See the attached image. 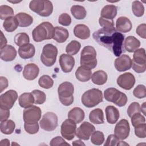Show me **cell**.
I'll list each match as a JSON object with an SVG mask.
<instances>
[{
    "mask_svg": "<svg viewBox=\"0 0 146 146\" xmlns=\"http://www.w3.org/2000/svg\"><path fill=\"white\" fill-rule=\"evenodd\" d=\"M80 65L94 68L97 65L96 52L94 47L91 46H85L80 53Z\"/></svg>",
    "mask_w": 146,
    "mask_h": 146,
    "instance_id": "6",
    "label": "cell"
},
{
    "mask_svg": "<svg viewBox=\"0 0 146 146\" xmlns=\"http://www.w3.org/2000/svg\"><path fill=\"white\" fill-rule=\"evenodd\" d=\"M140 106L137 102H132L127 108V114L129 117L136 113H140Z\"/></svg>",
    "mask_w": 146,
    "mask_h": 146,
    "instance_id": "47",
    "label": "cell"
},
{
    "mask_svg": "<svg viewBox=\"0 0 146 146\" xmlns=\"http://www.w3.org/2000/svg\"><path fill=\"white\" fill-rule=\"evenodd\" d=\"M35 53V48L34 46L31 43H28L18 48V54L19 56L23 59H27L31 58Z\"/></svg>",
    "mask_w": 146,
    "mask_h": 146,
    "instance_id": "23",
    "label": "cell"
},
{
    "mask_svg": "<svg viewBox=\"0 0 146 146\" xmlns=\"http://www.w3.org/2000/svg\"><path fill=\"white\" fill-rule=\"evenodd\" d=\"M132 25L131 21L125 17H119L116 22V30L120 33H126L132 29Z\"/></svg>",
    "mask_w": 146,
    "mask_h": 146,
    "instance_id": "21",
    "label": "cell"
},
{
    "mask_svg": "<svg viewBox=\"0 0 146 146\" xmlns=\"http://www.w3.org/2000/svg\"><path fill=\"white\" fill-rule=\"evenodd\" d=\"M104 97L107 101L112 102L119 107L124 106L127 102V95L113 87L108 88L104 91Z\"/></svg>",
    "mask_w": 146,
    "mask_h": 146,
    "instance_id": "7",
    "label": "cell"
},
{
    "mask_svg": "<svg viewBox=\"0 0 146 146\" xmlns=\"http://www.w3.org/2000/svg\"><path fill=\"white\" fill-rule=\"evenodd\" d=\"M81 48V44L77 40L71 41L66 47V52L70 55H76Z\"/></svg>",
    "mask_w": 146,
    "mask_h": 146,
    "instance_id": "37",
    "label": "cell"
},
{
    "mask_svg": "<svg viewBox=\"0 0 146 146\" xmlns=\"http://www.w3.org/2000/svg\"><path fill=\"white\" fill-rule=\"evenodd\" d=\"M92 36L98 44L107 48L116 56L119 57L125 52L123 46L124 35L116 29H100L93 33Z\"/></svg>",
    "mask_w": 146,
    "mask_h": 146,
    "instance_id": "1",
    "label": "cell"
},
{
    "mask_svg": "<svg viewBox=\"0 0 146 146\" xmlns=\"http://www.w3.org/2000/svg\"><path fill=\"white\" fill-rule=\"evenodd\" d=\"M84 112L79 107L72 108L68 113V118L72 120L76 124L81 123L84 119Z\"/></svg>",
    "mask_w": 146,
    "mask_h": 146,
    "instance_id": "28",
    "label": "cell"
},
{
    "mask_svg": "<svg viewBox=\"0 0 146 146\" xmlns=\"http://www.w3.org/2000/svg\"><path fill=\"white\" fill-rule=\"evenodd\" d=\"M129 124L126 119H121L116 123L114 129V135L119 140H124L129 135Z\"/></svg>",
    "mask_w": 146,
    "mask_h": 146,
    "instance_id": "14",
    "label": "cell"
},
{
    "mask_svg": "<svg viewBox=\"0 0 146 146\" xmlns=\"http://www.w3.org/2000/svg\"><path fill=\"white\" fill-rule=\"evenodd\" d=\"M135 134L139 138H145L146 137V124L143 123L135 127Z\"/></svg>",
    "mask_w": 146,
    "mask_h": 146,
    "instance_id": "46",
    "label": "cell"
},
{
    "mask_svg": "<svg viewBox=\"0 0 146 146\" xmlns=\"http://www.w3.org/2000/svg\"><path fill=\"white\" fill-rule=\"evenodd\" d=\"M91 141L92 144L96 145H102L104 141L103 133L100 131H95L91 135Z\"/></svg>",
    "mask_w": 146,
    "mask_h": 146,
    "instance_id": "41",
    "label": "cell"
},
{
    "mask_svg": "<svg viewBox=\"0 0 146 146\" xmlns=\"http://www.w3.org/2000/svg\"><path fill=\"white\" fill-rule=\"evenodd\" d=\"M74 87L69 82H64L61 83L58 88L59 99L62 104L69 106L74 102Z\"/></svg>",
    "mask_w": 146,
    "mask_h": 146,
    "instance_id": "3",
    "label": "cell"
},
{
    "mask_svg": "<svg viewBox=\"0 0 146 146\" xmlns=\"http://www.w3.org/2000/svg\"><path fill=\"white\" fill-rule=\"evenodd\" d=\"M129 145V144H127V143H124V142H123V141H119V144H118V145Z\"/></svg>",
    "mask_w": 146,
    "mask_h": 146,
    "instance_id": "60",
    "label": "cell"
},
{
    "mask_svg": "<svg viewBox=\"0 0 146 146\" xmlns=\"http://www.w3.org/2000/svg\"><path fill=\"white\" fill-rule=\"evenodd\" d=\"M99 23L103 29L107 30H112L115 29L113 19H108L100 17L99 19Z\"/></svg>",
    "mask_w": 146,
    "mask_h": 146,
    "instance_id": "45",
    "label": "cell"
},
{
    "mask_svg": "<svg viewBox=\"0 0 146 146\" xmlns=\"http://www.w3.org/2000/svg\"><path fill=\"white\" fill-rule=\"evenodd\" d=\"M18 26V22L15 17H9L6 18L3 23L4 29L9 33H11L15 31Z\"/></svg>",
    "mask_w": 146,
    "mask_h": 146,
    "instance_id": "34",
    "label": "cell"
},
{
    "mask_svg": "<svg viewBox=\"0 0 146 146\" xmlns=\"http://www.w3.org/2000/svg\"><path fill=\"white\" fill-rule=\"evenodd\" d=\"M145 104H146L145 102L143 103V104L141 105V107H140V111L143 113V114L144 115H146L145 114V110H146V108H145Z\"/></svg>",
    "mask_w": 146,
    "mask_h": 146,
    "instance_id": "59",
    "label": "cell"
},
{
    "mask_svg": "<svg viewBox=\"0 0 146 146\" xmlns=\"http://www.w3.org/2000/svg\"><path fill=\"white\" fill-rule=\"evenodd\" d=\"M15 128V124L12 120H6L1 121V132L5 135L11 134Z\"/></svg>",
    "mask_w": 146,
    "mask_h": 146,
    "instance_id": "35",
    "label": "cell"
},
{
    "mask_svg": "<svg viewBox=\"0 0 146 146\" xmlns=\"http://www.w3.org/2000/svg\"><path fill=\"white\" fill-rule=\"evenodd\" d=\"M50 145L51 146L56 145H70V144L67 143L62 137L56 136L51 140Z\"/></svg>",
    "mask_w": 146,
    "mask_h": 146,
    "instance_id": "51",
    "label": "cell"
},
{
    "mask_svg": "<svg viewBox=\"0 0 146 146\" xmlns=\"http://www.w3.org/2000/svg\"><path fill=\"white\" fill-rule=\"evenodd\" d=\"M131 118L132 124L134 127L139 124L145 123V117L143 116L140 113H135L131 116Z\"/></svg>",
    "mask_w": 146,
    "mask_h": 146,
    "instance_id": "49",
    "label": "cell"
},
{
    "mask_svg": "<svg viewBox=\"0 0 146 146\" xmlns=\"http://www.w3.org/2000/svg\"><path fill=\"white\" fill-rule=\"evenodd\" d=\"M0 145H1V146H4V145L9 146V145H10L9 140H8L7 139H5L2 140L0 142Z\"/></svg>",
    "mask_w": 146,
    "mask_h": 146,
    "instance_id": "57",
    "label": "cell"
},
{
    "mask_svg": "<svg viewBox=\"0 0 146 146\" xmlns=\"http://www.w3.org/2000/svg\"><path fill=\"white\" fill-rule=\"evenodd\" d=\"M18 22L19 26L26 27L31 25L33 22V18L26 13H19L15 16Z\"/></svg>",
    "mask_w": 146,
    "mask_h": 146,
    "instance_id": "32",
    "label": "cell"
},
{
    "mask_svg": "<svg viewBox=\"0 0 146 146\" xmlns=\"http://www.w3.org/2000/svg\"><path fill=\"white\" fill-rule=\"evenodd\" d=\"M0 113L1 121L6 120L10 116V110L7 109L0 108Z\"/></svg>",
    "mask_w": 146,
    "mask_h": 146,
    "instance_id": "54",
    "label": "cell"
},
{
    "mask_svg": "<svg viewBox=\"0 0 146 146\" xmlns=\"http://www.w3.org/2000/svg\"><path fill=\"white\" fill-rule=\"evenodd\" d=\"M105 111L107 122L111 124L116 123L120 116L117 108L113 106H108L106 108Z\"/></svg>",
    "mask_w": 146,
    "mask_h": 146,
    "instance_id": "24",
    "label": "cell"
},
{
    "mask_svg": "<svg viewBox=\"0 0 146 146\" xmlns=\"http://www.w3.org/2000/svg\"><path fill=\"white\" fill-rule=\"evenodd\" d=\"M68 37L69 33L66 29L60 26L54 27V34L52 39L58 43L64 42Z\"/></svg>",
    "mask_w": 146,
    "mask_h": 146,
    "instance_id": "27",
    "label": "cell"
},
{
    "mask_svg": "<svg viewBox=\"0 0 146 146\" xmlns=\"http://www.w3.org/2000/svg\"><path fill=\"white\" fill-rule=\"evenodd\" d=\"M38 84L41 87L44 89H49L53 86L54 80L49 75H43L39 78Z\"/></svg>",
    "mask_w": 146,
    "mask_h": 146,
    "instance_id": "40",
    "label": "cell"
},
{
    "mask_svg": "<svg viewBox=\"0 0 146 146\" xmlns=\"http://www.w3.org/2000/svg\"><path fill=\"white\" fill-rule=\"evenodd\" d=\"M145 29H146V25L145 23H142L139 25L136 30V34L141 38L143 39L146 38V34H145Z\"/></svg>",
    "mask_w": 146,
    "mask_h": 146,
    "instance_id": "53",
    "label": "cell"
},
{
    "mask_svg": "<svg viewBox=\"0 0 146 146\" xmlns=\"http://www.w3.org/2000/svg\"><path fill=\"white\" fill-rule=\"evenodd\" d=\"M119 141H120V140L119 139H117L114 135L111 134L108 136L104 145V146L118 145Z\"/></svg>",
    "mask_w": 146,
    "mask_h": 146,
    "instance_id": "52",
    "label": "cell"
},
{
    "mask_svg": "<svg viewBox=\"0 0 146 146\" xmlns=\"http://www.w3.org/2000/svg\"><path fill=\"white\" fill-rule=\"evenodd\" d=\"M1 46H0V48H2L6 45V44L7 43V39L5 38V36H4L2 31H1Z\"/></svg>",
    "mask_w": 146,
    "mask_h": 146,
    "instance_id": "56",
    "label": "cell"
},
{
    "mask_svg": "<svg viewBox=\"0 0 146 146\" xmlns=\"http://www.w3.org/2000/svg\"><path fill=\"white\" fill-rule=\"evenodd\" d=\"M17 56V51L11 45H6L1 48L0 57L1 59L5 62H10L13 60Z\"/></svg>",
    "mask_w": 146,
    "mask_h": 146,
    "instance_id": "20",
    "label": "cell"
},
{
    "mask_svg": "<svg viewBox=\"0 0 146 146\" xmlns=\"http://www.w3.org/2000/svg\"><path fill=\"white\" fill-rule=\"evenodd\" d=\"M15 43L19 47L29 43L30 38L29 35L25 33H19L17 34L14 38Z\"/></svg>",
    "mask_w": 146,
    "mask_h": 146,
    "instance_id": "38",
    "label": "cell"
},
{
    "mask_svg": "<svg viewBox=\"0 0 146 146\" xmlns=\"http://www.w3.org/2000/svg\"><path fill=\"white\" fill-rule=\"evenodd\" d=\"M133 95L139 99H143L146 97V88L144 85H137L133 91Z\"/></svg>",
    "mask_w": 146,
    "mask_h": 146,
    "instance_id": "44",
    "label": "cell"
},
{
    "mask_svg": "<svg viewBox=\"0 0 146 146\" xmlns=\"http://www.w3.org/2000/svg\"><path fill=\"white\" fill-rule=\"evenodd\" d=\"M76 123L72 120L68 119L62 124L60 133L62 136L67 140H72L76 135Z\"/></svg>",
    "mask_w": 146,
    "mask_h": 146,
    "instance_id": "12",
    "label": "cell"
},
{
    "mask_svg": "<svg viewBox=\"0 0 146 146\" xmlns=\"http://www.w3.org/2000/svg\"><path fill=\"white\" fill-rule=\"evenodd\" d=\"M135 78L132 73L125 72L118 76L117 84L121 88L129 90L135 85Z\"/></svg>",
    "mask_w": 146,
    "mask_h": 146,
    "instance_id": "16",
    "label": "cell"
},
{
    "mask_svg": "<svg viewBox=\"0 0 146 146\" xmlns=\"http://www.w3.org/2000/svg\"><path fill=\"white\" fill-rule=\"evenodd\" d=\"M90 121L95 124H100L104 123V114L102 109L96 108L91 111L89 114Z\"/></svg>",
    "mask_w": 146,
    "mask_h": 146,
    "instance_id": "29",
    "label": "cell"
},
{
    "mask_svg": "<svg viewBox=\"0 0 146 146\" xmlns=\"http://www.w3.org/2000/svg\"><path fill=\"white\" fill-rule=\"evenodd\" d=\"M59 62L62 71L64 73L70 72L75 66V59L69 54H62L60 55Z\"/></svg>",
    "mask_w": 146,
    "mask_h": 146,
    "instance_id": "17",
    "label": "cell"
},
{
    "mask_svg": "<svg viewBox=\"0 0 146 146\" xmlns=\"http://www.w3.org/2000/svg\"><path fill=\"white\" fill-rule=\"evenodd\" d=\"M103 94L98 88H92L86 91L82 96V104L87 108H92L103 101Z\"/></svg>",
    "mask_w": 146,
    "mask_h": 146,
    "instance_id": "4",
    "label": "cell"
},
{
    "mask_svg": "<svg viewBox=\"0 0 146 146\" xmlns=\"http://www.w3.org/2000/svg\"><path fill=\"white\" fill-rule=\"evenodd\" d=\"M95 131V127L91 123L84 121L76 129V136L80 139L88 140Z\"/></svg>",
    "mask_w": 146,
    "mask_h": 146,
    "instance_id": "15",
    "label": "cell"
},
{
    "mask_svg": "<svg viewBox=\"0 0 146 146\" xmlns=\"http://www.w3.org/2000/svg\"><path fill=\"white\" fill-rule=\"evenodd\" d=\"M117 15V7L113 5H106L103 7L101 11V17L113 19Z\"/></svg>",
    "mask_w": 146,
    "mask_h": 146,
    "instance_id": "30",
    "label": "cell"
},
{
    "mask_svg": "<svg viewBox=\"0 0 146 146\" xmlns=\"http://www.w3.org/2000/svg\"><path fill=\"white\" fill-rule=\"evenodd\" d=\"M75 76L76 79L80 82H87L91 79V69L84 66H80L76 70Z\"/></svg>",
    "mask_w": 146,
    "mask_h": 146,
    "instance_id": "22",
    "label": "cell"
},
{
    "mask_svg": "<svg viewBox=\"0 0 146 146\" xmlns=\"http://www.w3.org/2000/svg\"><path fill=\"white\" fill-rule=\"evenodd\" d=\"M39 68L34 63H29L26 64L23 71V76L27 80H34L39 75Z\"/></svg>",
    "mask_w": 146,
    "mask_h": 146,
    "instance_id": "19",
    "label": "cell"
},
{
    "mask_svg": "<svg viewBox=\"0 0 146 146\" xmlns=\"http://www.w3.org/2000/svg\"><path fill=\"white\" fill-rule=\"evenodd\" d=\"M140 46V42L139 39L133 36H127L124 43V50L129 52H134L135 50L138 49Z\"/></svg>",
    "mask_w": 146,
    "mask_h": 146,
    "instance_id": "25",
    "label": "cell"
},
{
    "mask_svg": "<svg viewBox=\"0 0 146 146\" xmlns=\"http://www.w3.org/2000/svg\"><path fill=\"white\" fill-rule=\"evenodd\" d=\"M40 128L46 131H52L58 126V117L52 112H47L39 121Z\"/></svg>",
    "mask_w": 146,
    "mask_h": 146,
    "instance_id": "10",
    "label": "cell"
},
{
    "mask_svg": "<svg viewBox=\"0 0 146 146\" xmlns=\"http://www.w3.org/2000/svg\"><path fill=\"white\" fill-rule=\"evenodd\" d=\"M71 13L76 19H84L87 14L85 8L80 5H73L71 7Z\"/></svg>",
    "mask_w": 146,
    "mask_h": 146,
    "instance_id": "36",
    "label": "cell"
},
{
    "mask_svg": "<svg viewBox=\"0 0 146 146\" xmlns=\"http://www.w3.org/2000/svg\"><path fill=\"white\" fill-rule=\"evenodd\" d=\"M115 67L119 72L125 71L129 70L132 66V60L127 55H121L115 60Z\"/></svg>",
    "mask_w": 146,
    "mask_h": 146,
    "instance_id": "18",
    "label": "cell"
},
{
    "mask_svg": "<svg viewBox=\"0 0 146 146\" xmlns=\"http://www.w3.org/2000/svg\"><path fill=\"white\" fill-rule=\"evenodd\" d=\"M131 67L137 73H143L145 71L146 55L144 48H140L134 51Z\"/></svg>",
    "mask_w": 146,
    "mask_h": 146,
    "instance_id": "9",
    "label": "cell"
},
{
    "mask_svg": "<svg viewBox=\"0 0 146 146\" xmlns=\"http://www.w3.org/2000/svg\"><path fill=\"white\" fill-rule=\"evenodd\" d=\"M107 74L103 70H98L95 71L92 76L91 79L93 83L96 85H103L105 84L107 80Z\"/></svg>",
    "mask_w": 146,
    "mask_h": 146,
    "instance_id": "33",
    "label": "cell"
},
{
    "mask_svg": "<svg viewBox=\"0 0 146 146\" xmlns=\"http://www.w3.org/2000/svg\"><path fill=\"white\" fill-rule=\"evenodd\" d=\"M132 11L136 17H140L144 14V7L140 1H134L132 3Z\"/></svg>",
    "mask_w": 146,
    "mask_h": 146,
    "instance_id": "39",
    "label": "cell"
},
{
    "mask_svg": "<svg viewBox=\"0 0 146 146\" xmlns=\"http://www.w3.org/2000/svg\"><path fill=\"white\" fill-rule=\"evenodd\" d=\"M13 9L7 5H1L0 6V18L2 20H5L6 18L13 17Z\"/></svg>",
    "mask_w": 146,
    "mask_h": 146,
    "instance_id": "43",
    "label": "cell"
},
{
    "mask_svg": "<svg viewBox=\"0 0 146 146\" xmlns=\"http://www.w3.org/2000/svg\"><path fill=\"white\" fill-rule=\"evenodd\" d=\"M25 130L29 134H35L36 133L39 131V124L38 123H24Z\"/></svg>",
    "mask_w": 146,
    "mask_h": 146,
    "instance_id": "48",
    "label": "cell"
},
{
    "mask_svg": "<svg viewBox=\"0 0 146 146\" xmlns=\"http://www.w3.org/2000/svg\"><path fill=\"white\" fill-rule=\"evenodd\" d=\"M42 111L40 108L36 106H31L23 110V117L25 123H35L41 118Z\"/></svg>",
    "mask_w": 146,
    "mask_h": 146,
    "instance_id": "11",
    "label": "cell"
},
{
    "mask_svg": "<svg viewBox=\"0 0 146 146\" xmlns=\"http://www.w3.org/2000/svg\"><path fill=\"white\" fill-rule=\"evenodd\" d=\"M57 55L58 49L56 47L52 44H47L43 47L40 60L44 66L51 67L55 64Z\"/></svg>",
    "mask_w": 146,
    "mask_h": 146,
    "instance_id": "8",
    "label": "cell"
},
{
    "mask_svg": "<svg viewBox=\"0 0 146 146\" xmlns=\"http://www.w3.org/2000/svg\"><path fill=\"white\" fill-rule=\"evenodd\" d=\"M75 36L81 39H87L90 36V30L88 26L83 24H79L74 29Z\"/></svg>",
    "mask_w": 146,
    "mask_h": 146,
    "instance_id": "26",
    "label": "cell"
},
{
    "mask_svg": "<svg viewBox=\"0 0 146 146\" xmlns=\"http://www.w3.org/2000/svg\"><path fill=\"white\" fill-rule=\"evenodd\" d=\"M9 85L8 80L6 77H0V92H2L4 90L7 88Z\"/></svg>",
    "mask_w": 146,
    "mask_h": 146,
    "instance_id": "55",
    "label": "cell"
},
{
    "mask_svg": "<svg viewBox=\"0 0 146 146\" xmlns=\"http://www.w3.org/2000/svg\"><path fill=\"white\" fill-rule=\"evenodd\" d=\"M30 9L42 17L50 16L53 11V5L48 0H33L29 3Z\"/></svg>",
    "mask_w": 146,
    "mask_h": 146,
    "instance_id": "5",
    "label": "cell"
},
{
    "mask_svg": "<svg viewBox=\"0 0 146 146\" xmlns=\"http://www.w3.org/2000/svg\"><path fill=\"white\" fill-rule=\"evenodd\" d=\"M58 22L64 26H68L71 23V18L68 14L62 13L59 17Z\"/></svg>",
    "mask_w": 146,
    "mask_h": 146,
    "instance_id": "50",
    "label": "cell"
},
{
    "mask_svg": "<svg viewBox=\"0 0 146 146\" xmlns=\"http://www.w3.org/2000/svg\"><path fill=\"white\" fill-rule=\"evenodd\" d=\"M19 104L22 108L29 107L34 103V98L31 92H25L19 97Z\"/></svg>",
    "mask_w": 146,
    "mask_h": 146,
    "instance_id": "31",
    "label": "cell"
},
{
    "mask_svg": "<svg viewBox=\"0 0 146 146\" xmlns=\"http://www.w3.org/2000/svg\"><path fill=\"white\" fill-rule=\"evenodd\" d=\"M72 145H85V144L83 142H82L81 140H78L73 141Z\"/></svg>",
    "mask_w": 146,
    "mask_h": 146,
    "instance_id": "58",
    "label": "cell"
},
{
    "mask_svg": "<svg viewBox=\"0 0 146 146\" xmlns=\"http://www.w3.org/2000/svg\"><path fill=\"white\" fill-rule=\"evenodd\" d=\"M18 98L17 92L13 90H9L0 96V108L11 109Z\"/></svg>",
    "mask_w": 146,
    "mask_h": 146,
    "instance_id": "13",
    "label": "cell"
},
{
    "mask_svg": "<svg viewBox=\"0 0 146 146\" xmlns=\"http://www.w3.org/2000/svg\"><path fill=\"white\" fill-rule=\"evenodd\" d=\"M34 98V103L36 104H43L46 99L45 93L39 90H34L31 92Z\"/></svg>",
    "mask_w": 146,
    "mask_h": 146,
    "instance_id": "42",
    "label": "cell"
},
{
    "mask_svg": "<svg viewBox=\"0 0 146 146\" xmlns=\"http://www.w3.org/2000/svg\"><path fill=\"white\" fill-rule=\"evenodd\" d=\"M8 2H11V3H19V2H21V1H17V2H15V1H7Z\"/></svg>",
    "mask_w": 146,
    "mask_h": 146,
    "instance_id": "61",
    "label": "cell"
},
{
    "mask_svg": "<svg viewBox=\"0 0 146 146\" xmlns=\"http://www.w3.org/2000/svg\"><path fill=\"white\" fill-rule=\"evenodd\" d=\"M54 27L48 22H43L37 26L32 31L33 40L36 42L53 38Z\"/></svg>",
    "mask_w": 146,
    "mask_h": 146,
    "instance_id": "2",
    "label": "cell"
}]
</instances>
